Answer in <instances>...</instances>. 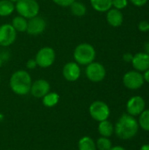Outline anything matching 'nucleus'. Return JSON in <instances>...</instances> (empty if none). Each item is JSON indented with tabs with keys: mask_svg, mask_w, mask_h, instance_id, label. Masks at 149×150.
Returning a JSON list of instances; mask_svg holds the SVG:
<instances>
[{
	"mask_svg": "<svg viewBox=\"0 0 149 150\" xmlns=\"http://www.w3.org/2000/svg\"><path fill=\"white\" fill-rule=\"evenodd\" d=\"M139 130V123L133 116L123 114L117 121L114 132L121 140H130L133 138Z\"/></svg>",
	"mask_w": 149,
	"mask_h": 150,
	"instance_id": "obj_1",
	"label": "nucleus"
},
{
	"mask_svg": "<svg viewBox=\"0 0 149 150\" xmlns=\"http://www.w3.org/2000/svg\"><path fill=\"white\" fill-rule=\"evenodd\" d=\"M32 77L28 71L18 69L12 73L10 77L11 90L17 95L25 96L30 92L32 86Z\"/></svg>",
	"mask_w": 149,
	"mask_h": 150,
	"instance_id": "obj_2",
	"label": "nucleus"
},
{
	"mask_svg": "<svg viewBox=\"0 0 149 150\" xmlns=\"http://www.w3.org/2000/svg\"><path fill=\"white\" fill-rule=\"evenodd\" d=\"M96 49L95 47L87 42L78 44L74 49L73 56L75 62L82 66H87L93 62L96 59Z\"/></svg>",
	"mask_w": 149,
	"mask_h": 150,
	"instance_id": "obj_3",
	"label": "nucleus"
},
{
	"mask_svg": "<svg viewBox=\"0 0 149 150\" xmlns=\"http://www.w3.org/2000/svg\"><path fill=\"white\" fill-rule=\"evenodd\" d=\"M15 11L19 16L29 19L38 16L40 4L36 0H18L15 4Z\"/></svg>",
	"mask_w": 149,
	"mask_h": 150,
	"instance_id": "obj_4",
	"label": "nucleus"
},
{
	"mask_svg": "<svg viewBox=\"0 0 149 150\" xmlns=\"http://www.w3.org/2000/svg\"><path fill=\"white\" fill-rule=\"evenodd\" d=\"M56 58L55 51L51 47H43L37 52L34 60L36 61L37 66L42 69L51 67Z\"/></svg>",
	"mask_w": 149,
	"mask_h": 150,
	"instance_id": "obj_5",
	"label": "nucleus"
},
{
	"mask_svg": "<svg viewBox=\"0 0 149 150\" xmlns=\"http://www.w3.org/2000/svg\"><path fill=\"white\" fill-rule=\"evenodd\" d=\"M89 112L91 118L98 122L106 120L111 113L108 105L100 100L94 101L90 104L89 107Z\"/></svg>",
	"mask_w": 149,
	"mask_h": 150,
	"instance_id": "obj_6",
	"label": "nucleus"
},
{
	"mask_svg": "<svg viewBox=\"0 0 149 150\" xmlns=\"http://www.w3.org/2000/svg\"><path fill=\"white\" fill-rule=\"evenodd\" d=\"M85 75L90 82L99 83L105 79L106 76V69L102 63L94 61L86 66Z\"/></svg>",
	"mask_w": 149,
	"mask_h": 150,
	"instance_id": "obj_7",
	"label": "nucleus"
},
{
	"mask_svg": "<svg viewBox=\"0 0 149 150\" xmlns=\"http://www.w3.org/2000/svg\"><path fill=\"white\" fill-rule=\"evenodd\" d=\"M143 75L136 70L126 72L123 76V83L129 90H138L144 84Z\"/></svg>",
	"mask_w": 149,
	"mask_h": 150,
	"instance_id": "obj_8",
	"label": "nucleus"
},
{
	"mask_svg": "<svg viewBox=\"0 0 149 150\" xmlns=\"http://www.w3.org/2000/svg\"><path fill=\"white\" fill-rule=\"evenodd\" d=\"M17 39V32L11 24L0 25V46L7 47L12 45Z\"/></svg>",
	"mask_w": 149,
	"mask_h": 150,
	"instance_id": "obj_9",
	"label": "nucleus"
},
{
	"mask_svg": "<svg viewBox=\"0 0 149 150\" xmlns=\"http://www.w3.org/2000/svg\"><path fill=\"white\" fill-rule=\"evenodd\" d=\"M46 28H47L46 20L42 17L36 16L28 19L26 33L32 36H37L43 33Z\"/></svg>",
	"mask_w": 149,
	"mask_h": 150,
	"instance_id": "obj_10",
	"label": "nucleus"
},
{
	"mask_svg": "<svg viewBox=\"0 0 149 150\" xmlns=\"http://www.w3.org/2000/svg\"><path fill=\"white\" fill-rule=\"evenodd\" d=\"M62 76L68 82H76L81 76L80 65L76 62H68L62 68Z\"/></svg>",
	"mask_w": 149,
	"mask_h": 150,
	"instance_id": "obj_11",
	"label": "nucleus"
},
{
	"mask_svg": "<svg viewBox=\"0 0 149 150\" xmlns=\"http://www.w3.org/2000/svg\"><path fill=\"white\" fill-rule=\"evenodd\" d=\"M146 103L142 97L134 96L131 98L126 104V111L131 116H138L145 110Z\"/></svg>",
	"mask_w": 149,
	"mask_h": 150,
	"instance_id": "obj_12",
	"label": "nucleus"
},
{
	"mask_svg": "<svg viewBox=\"0 0 149 150\" xmlns=\"http://www.w3.org/2000/svg\"><path fill=\"white\" fill-rule=\"evenodd\" d=\"M50 91V83L45 79H38L32 83L30 93L36 98H42Z\"/></svg>",
	"mask_w": 149,
	"mask_h": 150,
	"instance_id": "obj_13",
	"label": "nucleus"
},
{
	"mask_svg": "<svg viewBox=\"0 0 149 150\" xmlns=\"http://www.w3.org/2000/svg\"><path fill=\"white\" fill-rule=\"evenodd\" d=\"M132 65L136 71L144 72L149 69V55L145 52H140L133 55Z\"/></svg>",
	"mask_w": 149,
	"mask_h": 150,
	"instance_id": "obj_14",
	"label": "nucleus"
},
{
	"mask_svg": "<svg viewBox=\"0 0 149 150\" xmlns=\"http://www.w3.org/2000/svg\"><path fill=\"white\" fill-rule=\"evenodd\" d=\"M106 21L112 27H119L123 24L124 16L120 10L111 8L106 11Z\"/></svg>",
	"mask_w": 149,
	"mask_h": 150,
	"instance_id": "obj_15",
	"label": "nucleus"
},
{
	"mask_svg": "<svg viewBox=\"0 0 149 150\" xmlns=\"http://www.w3.org/2000/svg\"><path fill=\"white\" fill-rule=\"evenodd\" d=\"M92 8L98 12H106L112 8V0H90Z\"/></svg>",
	"mask_w": 149,
	"mask_h": 150,
	"instance_id": "obj_16",
	"label": "nucleus"
},
{
	"mask_svg": "<svg viewBox=\"0 0 149 150\" xmlns=\"http://www.w3.org/2000/svg\"><path fill=\"white\" fill-rule=\"evenodd\" d=\"M27 24H28V19H26L25 18H24L22 16L18 15L12 18L11 25L16 30L17 33L18 32L25 33V32H26V29H27Z\"/></svg>",
	"mask_w": 149,
	"mask_h": 150,
	"instance_id": "obj_17",
	"label": "nucleus"
},
{
	"mask_svg": "<svg viewBox=\"0 0 149 150\" xmlns=\"http://www.w3.org/2000/svg\"><path fill=\"white\" fill-rule=\"evenodd\" d=\"M98 133L102 137H110L112 135L114 132V127L113 125L109 121V120H103L100 121L98 124Z\"/></svg>",
	"mask_w": 149,
	"mask_h": 150,
	"instance_id": "obj_18",
	"label": "nucleus"
},
{
	"mask_svg": "<svg viewBox=\"0 0 149 150\" xmlns=\"http://www.w3.org/2000/svg\"><path fill=\"white\" fill-rule=\"evenodd\" d=\"M59 100H60V96L58 93L49 91L42 98V104L44 106L51 108L55 106L59 103Z\"/></svg>",
	"mask_w": 149,
	"mask_h": 150,
	"instance_id": "obj_19",
	"label": "nucleus"
},
{
	"mask_svg": "<svg viewBox=\"0 0 149 150\" xmlns=\"http://www.w3.org/2000/svg\"><path fill=\"white\" fill-rule=\"evenodd\" d=\"M15 11V4L10 0H0V17H8Z\"/></svg>",
	"mask_w": 149,
	"mask_h": 150,
	"instance_id": "obj_20",
	"label": "nucleus"
},
{
	"mask_svg": "<svg viewBox=\"0 0 149 150\" xmlns=\"http://www.w3.org/2000/svg\"><path fill=\"white\" fill-rule=\"evenodd\" d=\"M78 150H97L96 143L90 136L82 137L77 143Z\"/></svg>",
	"mask_w": 149,
	"mask_h": 150,
	"instance_id": "obj_21",
	"label": "nucleus"
},
{
	"mask_svg": "<svg viewBox=\"0 0 149 150\" xmlns=\"http://www.w3.org/2000/svg\"><path fill=\"white\" fill-rule=\"evenodd\" d=\"M69 8H70V11H71L72 15H74L76 17H83L87 12L86 5L83 3L76 1V0L74 3H72V4L69 6Z\"/></svg>",
	"mask_w": 149,
	"mask_h": 150,
	"instance_id": "obj_22",
	"label": "nucleus"
},
{
	"mask_svg": "<svg viewBox=\"0 0 149 150\" xmlns=\"http://www.w3.org/2000/svg\"><path fill=\"white\" fill-rule=\"evenodd\" d=\"M96 147L98 150H110L112 148V144L109 138L100 137L96 142Z\"/></svg>",
	"mask_w": 149,
	"mask_h": 150,
	"instance_id": "obj_23",
	"label": "nucleus"
},
{
	"mask_svg": "<svg viewBox=\"0 0 149 150\" xmlns=\"http://www.w3.org/2000/svg\"><path fill=\"white\" fill-rule=\"evenodd\" d=\"M139 125L143 130L149 132V110H144L140 114Z\"/></svg>",
	"mask_w": 149,
	"mask_h": 150,
	"instance_id": "obj_24",
	"label": "nucleus"
},
{
	"mask_svg": "<svg viewBox=\"0 0 149 150\" xmlns=\"http://www.w3.org/2000/svg\"><path fill=\"white\" fill-rule=\"evenodd\" d=\"M128 4V0H112V7L117 10H123Z\"/></svg>",
	"mask_w": 149,
	"mask_h": 150,
	"instance_id": "obj_25",
	"label": "nucleus"
},
{
	"mask_svg": "<svg viewBox=\"0 0 149 150\" xmlns=\"http://www.w3.org/2000/svg\"><path fill=\"white\" fill-rule=\"evenodd\" d=\"M55 4L61 7H69L76 0H52Z\"/></svg>",
	"mask_w": 149,
	"mask_h": 150,
	"instance_id": "obj_26",
	"label": "nucleus"
},
{
	"mask_svg": "<svg viewBox=\"0 0 149 150\" xmlns=\"http://www.w3.org/2000/svg\"><path fill=\"white\" fill-rule=\"evenodd\" d=\"M138 29L141 32H148L149 30V22L146 20H141L139 24H138Z\"/></svg>",
	"mask_w": 149,
	"mask_h": 150,
	"instance_id": "obj_27",
	"label": "nucleus"
},
{
	"mask_svg": "<svg viewBox=\"0 0 149 150\" xmlns=\"http://www.w3.org/2000/svg\"><path fill=\"white\" fill-rule=\"evenodd\" d=\"M25 67H26L27 69H31V70L34 69L37 67L36 61H35L34 59H30V60H28V61L26 62V63H25Z\"/></svg>",
	"mask_w": 149,
	"mask_h": 150,
	"instance_id": "obj_28",
	"label": "nucleus"
},
{
	"mask_svg": "<svg viewBox=\"0 0 149 150\" xmlns=\"http://www.w3.org/2000/svg\"><path fill=\"white\" fill-rule=\"evenodd\" d=\"M131 3L134 5V6H137V7H141L143 5H145L148 0H130Z\"/></svg>",
	"mask_w": 149,
	"mask_h": 150,
	"instance_id": "obj_29",
	"label": "nucleus"
},
{
	"mask_svg": "<svg viewBox=\"0 0 149 150\" xmlns=\"http://www.w3.org/2000/svg\"><path fill=\"white\" fill-rule=\"evenodd\" d=\"M133 55L131 53H126L123 54V60L126 62H131L133 60Z\"/></svg>",
	"mask_w": 149,
	"mask_h": 150,
	"instance_id": "obj_30",
	"label": "nucleus"
},
{
	"mask_svg": "<svg viewBox=\"0 0 149 150\" xmlns=\"http://www.w3.org/2000/svg\"><path fill=\"white\" fill-rule=\"evenodd\" d=\"M143 78H144V81L148 83H149V69L148 70L144 71V74H143Z\"/></svg>",
	"mask_w": 149,
	"mask_h": 150,
	"instance_id": "obj_31",
	"label": "nucleus"
},
{
	"mask_svg": "<svg viewBox=\"0 0 149 150\" xmlns=\"http://www.w3.org/2000/svg\"><path fill=\"white\" fill-rule=\"evenodd\" d=\"M144 48H145V53H146L147 54H148L149 55V41H148V42L145 44V46H144Z\"/></svg>",
	"mask_w": 149,
	"mask_h": 150,
	"instance_id": "obj_32",
	"label": "nucleus"
},
{
	"mask_svg": "<svg viewBox=\"0 0 149 150\" xmlns=\"http://www.w3.org/2000/svg\"><path fill=\"white\" fill-rule=\"evenodd\" d=\"M110 150H126V149H124L123 147L120 146H116V147H112Z\"/></svg>",
	"mask_w": 149,
	"mask_h": 150,
	"instance_id": "obj_33",
	"label": "nucleus"
},
{
	"mask_svg": "<svg viewBox=\"0 0 149 150\" xmlns=\"http://www.w3.org/2000/svg\"><path fill=\"white\" fill-rule=\"evenodd\" d=\"M140 150H149V144H145L143 145Z\"/></svg>",
	"mask_w": 149,
	"mask_h": 150,
	"instance_id": "obj_34",
	"label": "nucleus"
},
{
	"mask_svg": "<svg viewBox=\"0 0 149 150\" xmlns=\"http://www.w3.org/2000/svg\"><path fill=\"white\" fill-rule=\"evenodd\" d=\"M2 65H3V60H2L1 57H0V68L2 67Z\"/></svg>",
	"mask_w": 149,
	"mask_h": 150,
	"instance_id": "obj_35",
	"label": "nucleus"
},
{
	"mask_svg": "<svg viewBox=\"0 0 149 150\" xmlns=\"http://www.w3.org/2000/svg\"><path fill=\"white\" fill-rule=\"evenodd\" d=\"M10 1H11V2H12L13 4H16L18 0H10Z\"/></svg>",
	"mask_w": 149,
	"mask_h": 150,
	"instance_id": "obj_36",
	"label": "nucleus"
},
{
	"mask_svg": "<svg viewBox=\"0 0 149 150\" xmlns=\"http://www.w3.org/2000/svg\"><path fill=\"white\" fill-rule=\"evenodd\" d=\"M0 81H1V75H0Z\"/></svg>",
	"mask_w": 149,
	"mask_h": 150,
	"instance_id": "obj_37",
	"label": "nucleus"
},
{
	"mask_svg": "<svg viewBox=\"0 0 149 150\" xmlns=\"http://www.w3.org/2000/svg\"><path fill=\"white\" fill-rule=\"evenodd\" d=\"M148 32H149V30H148Z\"/></svg>",
	"mask_w": 149,
	"mask_h": 150,
	"instance_id": "obj_38",
	"label": "nucleus"
}]
</instances>
